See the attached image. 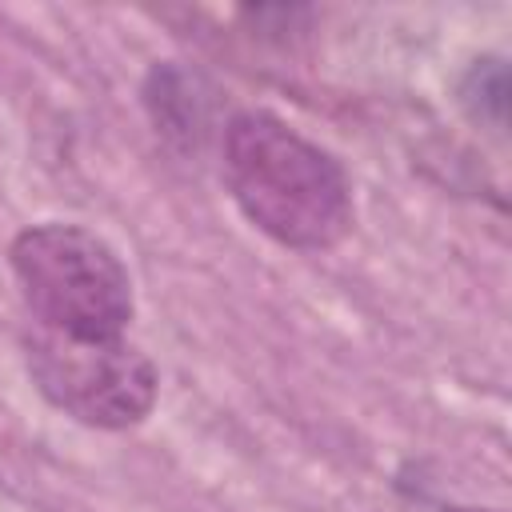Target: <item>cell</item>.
Instances as JSON below:
<instances>
[{"mask_svg":"<svg viewBox=\"0 0 512 512\" xmlns=\"http://www.w3.org/2000/svg\"><path fill=\"white\" fill-rule=\"evenodd\" d=\"M448 512H496V508H448Z\"/></svg>","mask_w":512,"mask_h":512,"instance_id":"5","label":"cell"},{"mask_svg":"<svg viewBox=\"0 0 512 512\" xmlns=\"http://www.w3.org/2000/svg\"><path fill=\"white\" fill-rule=\"evenodd\" d=\"M20 296L40 328L64 336H124L132 280L120 256L80 224H32L8 248Z\"/></svg>","mask_w":512,"mask_h":512,"instance_id":"2","label":"cell"},{"mask_svg":"<svg viewBox=\"0 0 512 512\" xmlns=\"http://www.w3.org/2000/svg\"><path fill=\"white\" fill-rule=\"evenodd\" d=\"M460 104L476 124H488L492 132H504L508 120V68L496 56L472 60V68L460 80Z\"/></svg>","mask_w":512,"mask_h":512,"instance_id":"4","label":"cell"},{"mask_svg":"<svg viewBox=\"0 0 512 512\" xmlns=\"http://www.w3.org/2000/svg\"><path fill=\"white\" fill-rule=\"evenodd\" d=\"M24 364L48 404L88 428H132L156 404V364L124 336H64L32 328Z\"/></svg>","mask_w":512,"mask_h":512,"instance_id":"3","label":"cell"},{"mask_svg":"<svg viewBox=\"0 0 512 512\" xmlns=\"http://www.w3.org/2000/svg\"><path fill=\"white\" fill-rule=\"evenodd\" d=\"M220 172L240 212L276 244L320 252L352 228V184L332 152L272 112H236L220 136Z\"/></svg>","mask_w":512,"mask_h":512,"instance_id":"1","label":"cell"}]
</instances>
